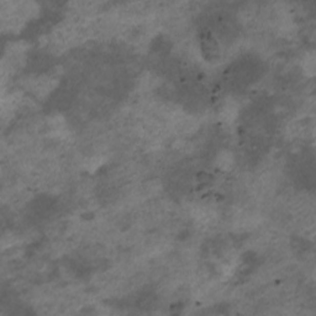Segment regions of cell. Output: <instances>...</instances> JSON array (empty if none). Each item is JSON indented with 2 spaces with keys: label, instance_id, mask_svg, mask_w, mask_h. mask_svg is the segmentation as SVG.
<instances>
[{
  "label": "cell",
  "instance_id": "cell-1",
  "mask_svg": "<svg viewBox=\"0 0 316 316\" xmlns=\"http://www.w3.org/2000/svg\"><path fill=\"white\" fill-rule=\"evenodd\" d=\"M201 51L206 58L214 59L219 56V45L212 36H204L201 38Z\"/></svg>",
  "mask_w": 316,
  "mask_h": 316
}]
</instances>
